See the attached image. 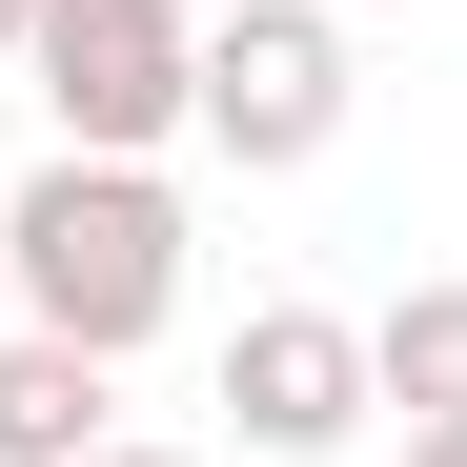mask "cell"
I'll return each instance as SVG.
<instances>
[{
	"mask_svg": "<svg viewBox=\"0 0 467 467\" xmlns=\"http://www.w3.org/2000/svg\"><path fill=\"white\" fill-rule=\"evenodd\" d=\"M0 305L21 326H61V346H163V305H183V203H163V163H61L0 203Z\"/></svg>",
	"mask_w": 467,
	"mask_h": 467,
	"instance_id": "6da1fadb",
	"label": "cell"
},
{
	"mask_svg": "<svg viewBox=\"0 0 467 467\" xmlns=\"http://www.w3.org/2000/svg\"><path fill=\"white\" fill-rule=\"evenodd\" d=\"M21 82H41V122L82 142V163H163L183 102H203V21H183V0H41V21H21Z\"/></svg>",
	"mask_w": 467,
	"mask_h": 467,
	"instance_id": "7a4b0ae2",
	"label": "cell"
},
{
	"mask_svg": "<svg viewBox=\"0 0 467 467\" xmlns=\"http://www.w3.org/2000/svg\"><path fill=\"white\" fill-rule=\"evenodd\" d=\"M244 183H285V163H326L346 142V21L326 0H223L203 21V102H183Z\"/></svg>",
	"mask_w": 467,
	"mask_h": 467,
	"instance_id": "3957f363",
	"label": "cell"
},
{
	"mask_svg": "<svg viewBox=\"0 0 467 467\" xmlns=\"http://www.w3.org/2000/svg\"><path fill=\"white\" fill-rule=\"evenodd\" d=\"M366 407H386V386H366V326H346V305H244V326H223V427H244L265 467H326Z\"/></svg>",
	"mask_w": 467,
	"mask_h": 467,
	"instance_id": "277c9868",
	"label": "cell"
},
{
	"mask_svg": "<svg viewBox=\"0 0 467 467\" xmlns=\"http://www.w3.org/2000/svg\"><path fill=\"white\" fill-rule=\"evenodd\" d=\"M102 346H61V326H0V467H82L102 447Z\"/></svg>",
	"mask_w": 467,
	"mask_h": 467,
	"instance_id": "5b68a950",
	"label": "cell"
},
{
	"mask_svg": "<svg viewBox=\"0 0 467 467\" xmlns=\"http://www.w3.org/2000/svg\"><path fill=\"white\" fill-rule=\"evenodd\" d=\"M366 386L407 427H467V285H407V305H386V326H366Z\"/></svg>",
	"mask_w": 467,
	"mask_h": 467,
	"instance_id": "8992f818",
	"label": "cell"
},
{
	"mask_svg": "<svg viewBox=\"0 0 467 467\" xmlns=\"http://www.w3.org/2000/svg\"><path fill=\"white\" fill-rule=\"evenodd\" d=\"M82 467H203V447H122V427H102V447H82Z\"/></svg>",
	"mask_w": 467,
	"mask_h": 467,
	"instance_id": "52a82bcc",
	"label": "cell"
},
{
	"mask_svg": "<svg viewBox=\"0 0 467 467\" xmlns=\"http://www.w3.org/2000/svg\"><path fill=\"white\" fill-rule=\"evenodd\" d=\"M407 467H467V427H407Z\"/></svg>",
	"mask_w": 467,
	"mask_h": 467,
	"instance_id": "ba28073f",
	"label": "cell"
},
{
	"mask_svg": "<svg viewBox=\"0 0 467 467\" xmlns=\"http://www.w3.org/2000/svg\"><path fill=\"white\" fill-rule=\"evenodd\" d=\"M21 21H41V0H0V61H21Z\"/></svg>",
	"mask_w": 467,
	"mask_h": 467,
	"instance_id": "9c48e42d",
	"label": "cell"
},
{
	"mask_svg": "<svg viewBox=\"0 0 467 467\" xmlns=\"http://www.w3.org/2000/svg\"><path fill=\"white\" fill-rule=\"evenodd\" d=\"M0 326H21V305H0Z\"/></svg>",
	"mask_w": 467,
	"mask_h": 467,
	"instance_id": "30bf717a",
	"label": "cell"
}]
</instances>
